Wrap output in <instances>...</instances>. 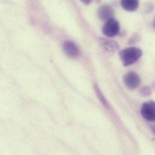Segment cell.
Here are the masks:
<instances>
[{
	"instance_id": "3957f363",
	"label": "cell",
	"mask_w": 155,
	"mask_h": 155,
	"mask_svg": "<svg viewBox=\"0 0 155 155\" xmlns=\"http://www.w3.org/2000/svg\"><path fill=\"white\" fill-rule=\"evenodd\" d=\"M124 83L129 89H135L140 84L141 78L137 73L130 71L124 77Z\"/></svg>"
},
{
	"instance_id": "6da1fadb",
	"label": "cell",
	"mask_w": 155,
	"mask_h": 155,
	"mask_svg": "<svg viewBox=\"0 0 155 155\" xmlns=\"http://www.w3.org/2000/svg\"><path fill=\"white\" fill-rule=\"evenodd\" d=\"M142 55V50L137 47L127 48L120 53V58L124 66L134 64L141 58Z\"/></svg>"
},
{
	"instance_id": "8992f818",
	"label": "cell",
	"mask_w": 155,
	"mask_h": 155,
	"mask_svg": "<svg viewBox=\"0 0 155 155\" xmlns=\"http://www.w3.org/2000/svg\"><path fill=\"white\" fill-rule=\"evenodd\" d=\"M98 16L102 20H107L112 18L114 15V10L111 7L108 5L101 6L98 9Z\"/></svg>"
},
{
	"instance_id": "30bf717a",
	"label": "cell",
	"mask_w": 155,
	"mask_h": 155,
	"mask_svg": "<svg viewBox=\"0 0 155 155\" xmlns=\"http://www.w3.org/2000/svg\"><path fill=\"white\" fill-rule=\"evenodd\" d=\"M80 1L86 5H88V4H91V2L92 1V0H80Z\"/></svg>"
},
{
	"instance_id": "9c48e42d",
	"label": "cell",
	"mask_w": 155,
	"mask_h": 155,
	"mask_svg": "<svg viewBox=\"0 0 155 155\" xmlns=\"http://www.w3.org/2000/svg\"><path fill=\"white\" fill-rule=\"evenodd\" d=\"M141 95L144 96V97H147L149 96L152 93V90L149 86H144L143 87L140 91Z\"/></svg>"
},
{
	"instance_id": "5b68a950",
	"label": "cell",
	"mask_w": 155,
	"mask_h": 155,
	"mask_svg": "<svg viewBox=\"0 0 155 155\" xmlns=\"http://www.w3.org/2000/svg\"><path fill=\"white\" fill-rule=\"evenodd\" d=\"M63 50L65 54L71 58H76L79 56V50L73 42L65 41L63 44Z\"/></svg>"
},
{
	"instance_id": "52a82bcc",
	"label": "cell",
	"mask_w": 155,
	"mask_h": 155,
	"mask_svg": "<svg viewBox=\"0 0 155 155\" xmlns=\"http://www.w3.org/2000/svg\"><path fill=\"white\" fill-rule=\"evenodd\" d=\"M121 3L124 10L129 12H134L138 7L139 0H121Z\"/></svg>"
},
{
	"instance_id": "7a4b0ae2",
	"label": "cell",
	"mask_w": 155,
	"mask_h": 155,
	"mask_svg": "<svg viewBox=\"0 0 155 155\" xmlns=\"http://www.w3.org/2000/svg\"><path fill=\"white\" fill-rule=\"evenodd\" d=\"M120 30V27L118 21L117 19L111 18L106 20L103 28V33L105 36L112 38L119 33Z\"/></svg>"
},
{
	"instance_id": "277c9868",
	"label": "cell",
	"mask_w": 155,
	"mask_h": 155,
	"mask_svg": "<svg viewBox=\"0 0 155 155\" xmlns=\"http://www.w3.org/2000/svg\"><path fill=\"white\" fill-rule=\"evenodd\" d=\"M155 102L152 100L144 103L142 106L141 114L147 121H153L155 120Z\"/></svg>"
},
{
	"instance_id": "ba28073f",
	"label": "cell",
	"mask_w": 155,
	"mask_h": 155,
	"mask_svg": "<svg viewBox=\"0 0 155 155\" xmlns=\"http://www.w3.org/2000/svg\"><path fill=\"white\" fill-rule=\"evenodd\" d=\"M94 90L95 92L96 95H97L98 99L100 100V102L103 104V106L106 107V108H109V104L107 101V100L106 99L105 97L104 96V95L103 94V93L101 92V91H100L98 86L97 84H94Z\"/></svg>"
}]
</instances>
